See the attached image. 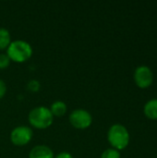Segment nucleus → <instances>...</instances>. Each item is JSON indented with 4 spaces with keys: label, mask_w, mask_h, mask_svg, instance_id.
<instances>
[{
    "label": "nucleus",
    "mask_w": 157,
    "mask_h": 158,
    "mask_svg": "<svg viewBox=\"0 0 157 158\" xmlns=\"http://www.w3.org/2000/svg\"><path fill=\"white\" fill-rule=\"evenodd\" d=\"M107 140L114 149H117L118 151L123 150L130 143L129 131L122 124H114L108 130Z\"/></svg>",
    "instance_id": "nucleus-1"
},
{
    "label": "nucleus",
    "mask_w": 157,
    "mask_h": 158,
    "mask_svg": "<svg viewBox=\"0 0 157 158\" xmlns=\"http://www.w3.org/2000/svg\"><path fill=\"white\" fill-rule=\"evenodd\" d=\"M6 55L10 58L18 63L28 60L32 55L31 45L24 40H15L10 43L6 48Z\"/></svg>",
    "instance_id": "nucleus-2"
},
{
    "label": "nucleus",
    "mask_w": 157,
    "mask_h": 158,
    "mask_svg": "<svg viewBox=\"0 0 157 158\" xmlns=\"http://www.w3.org/2000/svg\"><path fill=\"white\" fill-rule=\"evenodd\" d=\"M28 119L31 126L42 130L52 125L54 121V116L48 107L36 106L30 111Z\"/></svg>",
    "instance_id": "nucleus-3"
},
{
    "label": "nucleus",
    "mask_w": 157,
    "mask_h": 158,
    "mask_svg": "<svg viewBox=\"0 0 157 158\" xmlns=\"http://www.w3.org/2000/svg\"><path fill=\"white\" fill-rule=\"evenodd\" d=\"M68 118L70 124L74 128L80 130H84L89 128L93 122V117L90 114V112L82 108L73 110L70 113Z\"/></svg>",
    "instance_id": "nucleus-4"
},
{
    "label": "nucleus",
    "mask_w": 157,
    "mask_h": 158,
    "mask_svg": "<svg viewBox=\"0 0 157 158\" xmlns=\"http://www.w3.org/2000/svg\"><path fill=\"white\" fill-rule=\"evenodd\" d=\"M32 138V130L28 126H18L10 133V140L13 144L22 146L27 144Z\"/></svg>",
    "instance_id": "nucleus-5"
},
{
    "label": "nucleus",
    "mask_w": 157,
    "mask_h": 158,
    "mask_svg": "<svg viewBox=\"0 0 157 158\" xmlns=\"http://www.w3.org/2000/svg\"><path fill=\"white\" fill-rule=\"evenodd\" d=\"M134 81L136 85L140 88L149 87L154 81V74L152 69L145 65L138 67L134 71Z\"/></svg>",
    "instance_id": "nucleus-6"
},
{
    "label": "nucleus",
    "mask_w": 157,
    "mask_h": 158,
    "mask_svg": "<svg viewBox=\"0 0 157 158\" xmlns=\"http://www.w3.org/2000/svg\"><path fill=\"white\" fill-rule=\"evenodd\" d=\"M29 158H55V156L51 148L46 145L41 144L34 146L31 150Z\"/></svg>",
    "instance_id": "nucleus-7"
},
{
    "label": "nucleus",
    "mask_w": 157,
    "mask_h": 158,
    "mask_svg": "<svg viewBox=\"0 0 157 158\" xmlns=\"http://www.w3.org/2000/svg\"><path fill=\"white\" fill-rule=\"evenodd\" d=\"M143 111L147 118L151 119H157V98L149 100L145 104Z\"/></svg>",
    "instance_id": "nucleus-8"
},
{
    "label": "nucleus",
    "mask_w": 157,
    "mask_h": 158,
    "mask_svg": "<svg viewBox=\"0 0 157 158\" xmlns=\"http://www.w3.org/2000/svg\"><path fill=\"white\" fill-rule=\"evenodd\" d=\"M49 109L51 113L53 114V116L61 117L66 114L68 107H67V105L63 101H56L51 105Z\"/></svg>",
    "instance_id": "nucleus-9"
},
{
    "label": "nucleus",
    "mask_w": 157,
    "mask_h": 158,
    "mask_svg": "<svg viewBox=\"0 0 157 158\" xmlns=\"http://www.w3.org/2000/svg\"><path fill=\"white\" fill-rule=\"evenodd\" d=\"M11 43L10 32L7 29L1 27L0 28V49H6Z\"/></svg>",
    "instance_id": "nucleus-10"
},
{
    "label": "nucleus",
    "mask_w": 157,
    "mask_h": 158,
    "mask_svg": "<svg viewBox=\"0 0 157 158\" xmlns=\"http://www.w3.org/2000/svg\"><path fill=\"white\" fill-rule=\"evenodd\" d=\"M101 158H120V153L117 149L108 148L102 153Z\"/></svg>",
    "instance_id": "nucleus-11"
},
{
    "label": "nucleus",
    "mask_w": 157,
    "mask_h": 158,
    "mask_svg": "<svg viewBox=\"0 0 157 158\" xmlns=\"http://www.w3.org/2000/svg\"><path fill=\"white\" fill-rule=\"evenodd\" d=\"M10 64V58L8 57V56L6 54L1 53L0 54V69H6L9 66Z\"/></svg>",
    "instance_id": "nucleus-12"
},
{
    "label": "nucleus",
    "mask_w": 157,
    "mask_h": 158,
    "mask_svg": "<svg viewBox=\"0 0 157 158\" xmlns=\"http://www.w3.org/2000/svg\"><path fill=\"white\" fill-rule=\"evenodd\" d=\"M28 87H29L30 90L35 92V91H38V90H39V88H40V83H39V81H36V80H31V81H29Z\"/></svg>",
    "instance_id": "nucleus-13"
},
{
    "label": "nucleus",
    "mask_w": 157,
    "mask_h": 158,
    "mask_svg": "<svg viewBox=\"0 0 157 158\" xmlns=\"http://www.w3.org/2000/svg\"><path fill=\"white\" fill-rule=\"evenodd\" d=\"M6 93V82L0 79V98L4 97Z\"/></svg>",
    "instance_id": "nucleus-14"
},
{
    "label": "nucleus",
    "mask_w": 157,
    "mask_h": 158,
    "mask_svg": "<svg viewBox=\"0 0 157 158\" xmlns=\"http://www.w3.org/2000/svg\"><path fill=\"white\" fill-rule=\"evenodd\" d=\"M55 158H73L71 154H69L68 152H61L59 153Z\"/></svg>",
    "instance_id": "nucleus-15"
}]
</instances>
